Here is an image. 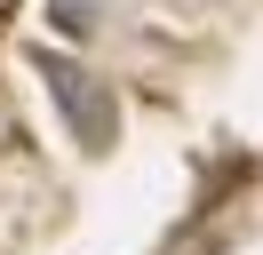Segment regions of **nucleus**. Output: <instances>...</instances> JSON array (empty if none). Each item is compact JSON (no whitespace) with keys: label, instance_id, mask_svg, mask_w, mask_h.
Here are the masks:
<instances>
[{"label":"nucleus","instance_id":"1","mask_svg":"<svg viewBox=\"0 0 263 255\" xmlns=\"http://www.w3.org/2000/svg\"><path fill=\"white\" fill-rule=\"evenodd\" d=\"M40 80H48V96H56V112H64V128L88 143V152H112V136H120V104H112V88H104L88 64H72V56H40Z\"/></svg>","mask_w":263,"mask_h":255},{"label":"nucleus","instance_id":"2","mask_svg":"<svg viewBox=\"0 0 263 255\" xmlns=\"http://www.w3.org/2000/svg\"><path fill=\"white\" fill-rule=\"evenodd\" d=\"M56 24H64V32H88L96 16H88V0H56Z\"/></svg>","mask_w":263,"mask_h":255}]
</instances>
